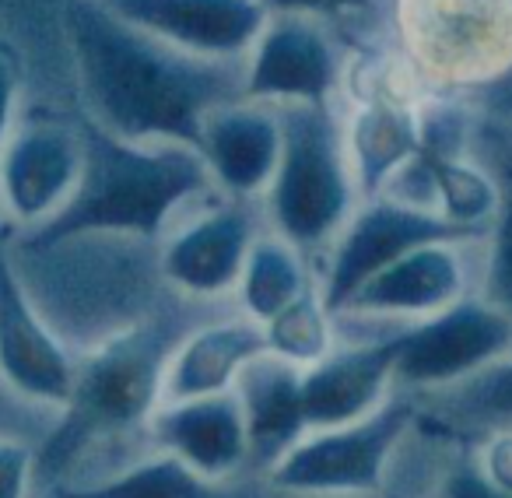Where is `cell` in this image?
<instances>
[{
	"label": "cell",
	"instance_id": "27",
	"mask_svg": "<svg viewBox=\"0 0 512 498\" xmlns=\"http://www.w3.org/2000/svg\"><path fill=\"white\" fill-rule=\"evenodd\" d=\"M18 99V67L11 60V53L0 46V155H4V144L11 137V113H15Z\"/></svg>",
	"mask_w": 512,
	"mask_h": 498
},
{
	"label": "cell",
	"instance_id": "25",
	"mask_svg": "<svg viewBox=\"0 0 512 498\" xmlns=\"http://www.w3.org/2000/svg\"><path fill=\"white\" fill-rule=\"evenodd\" d=\"M36 477V456L22 442L0 439V498H29Z\"/></svg>",
	"mask_w": 512,
	"mask_h": 498
},
{
	"label": "cell",
	"instance_id": "7",
	"mask_svg": "<svg viewBox=\"0 0 512 498\" xmlns=\"http://www.w3.org/2000/svg\"><path fill=\"white\" fill-rule=\"evenodd\" d=\"M481 235H470L463 228L449 225L435 211L400 204L393 197L362 200L348 225L341 228L337 242L330 246L327 271L320 278V295L330 313H344L351 299L369 285L376 274L393 267L400 257L414 253L432 242H477Z\"/></svg>",
	"mask_w": 512,
	"mask_h": 498
},
{
	"label": "cell",
	"instance_id": "6",
	"mask_svg": "<svg viewBox=\"0 0 512 498\" xmlns=\"http://www.w3.org/2000/svg\"><path fill=\"white\" fill-rule=\"evenodd\" d=\"M397 390L407 397L449 390L512 355V320L484 295H467L428 320H393Z\"/></svg>",
	"mask_w": 512,
	"mask_h": 498
},
{
	"label": "cell",
	"instance_id": "21",
	"mask_svg": "<svg viewBox=\"0 0 512 498\" xmlns=\"http://www.w3.org/2000/svg\"><path fill=\"white\" fill-rule=\"evenodd\" d=\"M313 288L316 281L306 267V253L274 232L260 235L253 242L246 271H242V281L235 292H239L242 316H249V320L264 327V323H271L274 316L285 313L292 302H299Z\"/></svg>",
	"mask_w": 512,
	"mask_h": 498
},
{
	"label": "cell",
	"instance_id": "22",
	"mask_svg": "<svg viewBox=\"0 0 512 498\" xmlns=\"http://www.w3.org/2000/svg\"><path fill=\"white\" fill-rule=\"evenodd\" d=\"M264 337L267 355L306 372L341 348V323L327 309L320 285H316L299 302H292L285 313H278L271 323H264Z\"/></svg>",
	"mask_w": 512,
	"mask_h": 498
},
{
	"label": "cell",
	"instance_id": "16",
	"mask_svg": "<svg viewBox=\"0 0 512 498\" xmlns=\"http://www.w3.org/2000/svg\"><path fill=\"white\" fill-rule=\"evenodd\" d=\"M155 435L165 453L207 477L235 481L249 470V428L235 393L158 407Z\"/></svg>",
	"mask_w": 512,
	"mask_h": 498
},
{
	"label": "cell",
	"instance_id": "28",
	"mask_svg": "<svg viewBox=\"0 0 512 498\" xmlns=\"http://www.w3.org/2000/svg\"><path fill=\"white\" fill-rule=\"evenodd\" d=\"M267 11L278 15H330V11H351V8H369V0H260Z\"/></svg>",
	"mask_w": 512,
	"mask_h": 498
},
{
	"label": "cell",
	"instance_id": "20",
	"mask_svg": "<svg viewBox=\"0 0 512 498\" xmlns=\"http://www.w3.org/2000/svg\"><path fill=\"white\" fill-rule=\"evenodd\" d=\"M418 400V411L428 425L442 428L463 442H477L484 435L512 432V355L477 372L467 383L428 393Z\"/></svg>",
	"mask_w": 512,
	"mask_h": 498
},
{
	"label": "cell",
	"instance_id": "4",
	"mask_svg": "<svg viewBox=\"0 0 512 498\" xmlns=\"http://www.w3.org/2000/svg\"><path fill=\"white\" fill-rule=\"evenodd\" d=\"M278 113L285 148L267 190L271 225L302 253L334 246L341 228L362 204L344 130L337 127L330 102H288L278 106Z\"/></svg>",
	"mask_w": 512,
	"mask_h": 498
},
{
	"label": "cell",
	"instance_id": "2",
	"mask_svg": "<svg viewBox=\"0 0 512 498\" xmlns=\"http://www.w3.org/2000/svg\"><path fill=\"white\" fill-rule=\"evenodd\" d=\"M85 165L74 197L46 225L25 232L22 253L92 235H134L151 242L169 218L214 186L204 155L190 144L127 141L81 116Z\"/></svg>",
	"mask_w": 512,
	"mask_h": 498
},
{
	"label": "cell",
	"instance_id": "13",
	"mask_svg": "<svg viewBox=\"0 0 512 498\" xmlns=\"http://www.w3.org/2000/svg\"><path fill=\"white\" fill-rule=\"evenodd\" d=\"M260 239L256 221L242 200L221 204L179 228L162 249L165 281L190 299H218L239 288L249 249Z\"/></svg>",
	"mask_w": 512,
	"mask_h": 498
},
{
	"label": "cell",
	"instance_id": "14",
	"mask_svg": "<svg viewBox=\"0 0 512 498\" xmlns=\"http://www.w3.org/2000/svg\"><path fill=\"white\" fill-rule=\"evenodd\" d=\"M285 127L278 106L239 99L232 106L214 109L204 120L197 151L211 169L214 186L232 200H249L267 193L281 165Z\"/></svg>",
	"mask_w": 512,
	"mask_h": 498
},
{
	"label": "cell",
	"instance_id": "9",
	"mask_svg": "<svg viewBox=\"0 0 512 498\" xmlns=\"http://www.w3.org/2000/svg\"><path fill=\"white\" fill-rule=\"evenodd\" d=\"M85 165L81 134L60 123H29L0 155V200L25 232L46 225L74 197Z\"/></svg>",
	"mask_w": 512,
	"mask_h": 498
},
{
	"label": "cell",
	"instance_id": "5",
	"mask_svg": "<svg viewBox=\"0 0 512 498\" xmlns=\"http://www.w3.org/2000/svg\"><path fill=\"white\" fill-rule=\"evenodd\" d=\"M418 425V400L397 397L344 428L309 432L271 474L274 491L295 498H386L393 463Z\"/></svg>",
	"mask_w": 512,
	"mask_h": 498
},
{
	"label": "cell",
	"instance_id": "15",
	"mask_svg": "<svg viewBox=\"0 0 512 498\" xmlns=\"http://www.w3.org/2000/svg\"><path fill=\"white\" fill-rule=\"evenodd\" d=\"M267 355L264 327L249 316L200 323L179 341L165 369L162 407L235 393L242 372Z\"/></svg>",
	"mask_w": 512,
	"mask_h": 498
},
{
	"label": "cell",
	"instance_id": "10",
	"mask_svg": "<svg viewBox=\"0 0 512 498\" xmlns=\"http://www.w3.org/2000/svg\"><path fill=\"white\" fill-rule=\"evenodd\" d=\"M148 36L204 60H239L267 29L260 0H102Z\"/></svg>",
	"mask_w": 512,
	"mask_h": 498
},
{
	"label": "cell",
	"instance_id": "18",
	"mask_svg": "<svg viewBox=\"0 0 512 498\" xmlns=\"http://www.w3.org/2000/svg\"><path fill=\"white\" fill-rule=\"evenodd\" d=\"M344 141L358 197L376 200L421 155V113L400 95L372 92L358 102Z\"/></svg>",
	"mask_w": 512,
	"mask_h": 498
},
{
	"label": "cell",
	"instance_id": "17",
	"mask_svg": "<svg viewBox=\"0 0 512 498\" xmlns=\"http://www.w3.org/2000/svg\"><path fill=\"white\" fill-rule=\"evenodd\" d=\"M302 379V369L264 355L242 372L235 386L249 428V470L260 481L309 435Z\"/></svg>",
	"mask_w": 512,
	"mask_h": 498
},
{
	"label": "cell",
	"instance_id": "3",
	"mask_svg": "<svg viewBox=\"0 0 512 498\" xmlns=\"http://www.w3.org/2000/svg\"><path fill=\"white\" fill-rule=\"evenodd\" d=\"M186 334L176 330V320L155 316L109 337L85 365H78L71 400L60 407L57 428L36 456V474L64 477L88 446L155 418L169 358Z\"/></svg>",
	"mask_w": 512,
	"mask_h": 498
},
{
	"label": "cell",
	"instance_id": "23",
	"mask_svg": "<svg viewBox=\"0 0 512 498\" xmlns=\"http://www.w3.org/2000/svg\"><path fill=\"white\" fill-rule=\"evenodd\" d=\"M498 179H502V211L484 239L488 249H484L481 295L512 320V162L502 165Z\"/></svg>",
	"mask_w": 512,
	"mask_h": 498
},
{
	"label": "cell",
	"instance_id": "1",
	"mask_svg": "<svg viewBox=\"0 0 512 498\" xmlns=\"http://www.w3.org/2000/svg\"><path fill=\"white\" fill-rule=\"evenodd\" d=\"M64 29L88 102L85 116L127 141L197 148L207 116L239 102L246 88L239 60L176 50L123 22L102 0H67Z\"/></svg>",
	"mask_w": 512,
	"mask_h": 498
},
{
	"label": "cell",
	"instance_id": "8",
	"mask_svg": "<svg viewBox=\"0 0 512 498\" xmlns=\"http://www.w3.org/2000/svg\"><path fill=\"white\" fill-rule=\"evenodd\" d=\"M0 376L15 393L64 407L74 393L78 365L32 306L25 278L0 242Z\"/></svg>",
	"mask_w": 512,
	"mask_h": 498
},
{
	"label": "cell",
	"instance_id": "24",
	"mask_svg": "<svg viewBox=\"0 0 512 498\" xmlns=\"http://www.w3.org/2000/svg\"><path fill=\"white\" fill-rule=\"evenodd\" d=\"M428 498H512V495L498 491L481 474V467L474 460V442L453 439V446L442 456V467L435 474Z\"/></svg>",
	"mask_w": 512,
	"mask_h": 498
},
{
	"label": "cell",
	"instance_id": "19",
	"mask_svg": "<svg viewBox=\"0 0 512 498\" xmlns=\"http://www.w3.org/2000/svg\"><path fill=\"white\" fill-rule=\"evenodd\" d=\"M64 498H281V491H274L260 477L218 481L162 449L158 456L134 463L116 477L64 491Z\"/></svg>",
	"mask_w": 512,
	"mask_h": 498
},
{
	"label": "cell",
	"instance_id": "11",
	"mask_svg": "<svg viewBox=\"0 0 512 498\" xmlns=\"http://www.w3.org/2000/svg\"><path fill=\"white\" fill-rule=\"evenodd\" d=\"M484 242V239H477ZM470 242H432L369 281L337 316H372V320H428L463 302L474 285L467 264Z\"/></svg>",
	"mask_w": 512,
	"mask_h": 498
},
{
	"label": "cell",
	"instance_id": "12",
	"mask_svg": "<svg viewBox=\"0 0 512 498\" xmlns=\"http://www.w3.org/2000/svg\"><path fill=\"white\" fill-rule=\"evenodd\" d=\"M341 64L330 39L302 15L267 22L246 64L242 99L288 106V102H330Z\"/></svg>",
	"mask_w": 512,
	"mask_h": 498
},
{
	"label": "cell",
	"instance_id": "26",
	"mask_svg": "<svg viewBox=\"0 0 512 498\" xmlns=\"http://www.w3.org/2000/svg\"><path fill=\"white\" fill-rule=\"evenodd\" d=\"M474 460L498 491L512 495V432H495L474 442Z\"/></svg>",
	"mask_w": 512,
	"mask_h": 498
}]
</instances>
